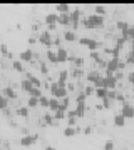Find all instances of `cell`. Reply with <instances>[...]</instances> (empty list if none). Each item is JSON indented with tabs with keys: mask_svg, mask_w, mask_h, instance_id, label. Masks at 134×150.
<instances>
[{
	"mask_svg": "<svg viewBox=\"0 0 134 150\" xmlns=\"http://www.w3.org/2000/svg\"><path fill=\"white\" fill-rule=\"evenodd\" d=\"M67 80H69V70H60L59 77H57V82L62 83V85H67Z\"/></svg>",
	"mask_w": 134,
	"mask_h": 150,
	"instance_id": "15",
	"label": "cell"
},
{
	"mask_svg": "<svg viewBox=\"0 0 134 150\" xmlns=\"http://www.w3.org/2000/svg\"><path fill=\"white\" fill-rule=\"evenodd\" d=\"M92 87H94V88H104V77L99 75V77L96 79V82L92 83Z\"/></svg>",
	"mask_w": 134,
	"mask_h": 150,
	"instance_id": "29",
	"label": "cell"
},
{
	"mask_svg": "<svg viewBox=\"0 0 134 150\" xmlns=\"http://www.w3.org/2000/svg\"><path fill=\"white\" fill-rule=\"evenodd\" d=\"M44 150H57V149H55V147H45Z\"/></svg>",
	"mask_w": 134,
	"mask_h": 150,
	"instance_id": "52",
	"label": "cell"
},
{
	"mask_svg": "<svg viewBox=\"0 0 134 150\" xmlns=\"http://www.w3.org/2000/svg\"><path fill=\"white\" fill-rule=\"evenodd\" d=\"M104 13H106V8H104V5H97V7H96V15H102V17H104Z\"/></svg>",
	"mask_w": 134,
	"mask_h": 150,
	"instance_id": "41",
	"label": "cell"
},
{
	"mask_svg": "<svg viewBox=\"0 0 134 150\" xmlns=\"http://www.w3.org/2000/svg\"><path fill=\"white\" fill-rule=\"evenodd\" d=\"M39 139V135L37 134H34V135H24L20 139V145L22 147H30V145H34L35 142H37Z\"/></svg>",
	"mask_w": 134,
	"mask_h": 150,
	"instance_id": "6",
	"label": "cell"
},
{
	"mask_svg": "<svg viewBox=\"0 0 134 150\" xmlns=\"http://www.w3.org/2000/svg\"><path fill=\"white\" fill-rule=\"evenodd\" d=\"M82 92H84V95H92V93H94V87H92V85H87V87H84V90H82Z\"/></svg>",
	"mask_w": 134,
	"mask_h": 150,
	"instance_id": "40",
	"label": "cell"
},
{
	"mask_svg": "<svg viewBox=\"0 0 134 150\" xmlns=\"http://www.w3.org/2000/svg\"><path fill=\"white\" fill-rule=\"evenodd\" d=\"M57 23L64 25V27H69L70 25V13H62V15H59V22Z\"/></svg>",
	"mask_w": 134,
	"mask_h": 150,
	"instance_id": "18",
	"label": "cell"
},
{
	"mask_svg": "<svg viewBox=\"0 0 134 150\" xmlns=\"http://www.w3.org/2000/svg\"><path fill=\"white\" fill-rule=\"evenodd\" d=\"M59 108H60V100L55 98V97H50V98H49V110L54 113V112H57Z\"/></svg>",
	"mask_w": 134,
	"mask_h": 150,
	"instance_id": "13",
	"label": "cell"
},
{
	"mask_svg": "<svg viewBox=\"0 0 134 150\" xmlns=\"http://www.w3.org/2000/svg\"><path fill=\"white\" fill-rule=\"evenodd\" d=\"M20 87H22V88H24V90L27 92V93H29V92H30V90L34 88V85H32V83H30L29 80H27V79H24V80L20 82Z\"/></svg>",
	"mask_w": 134,
	"mask_h": 150,
	"instance_id": "27",
	"label": "cell"
},
{
	"mask_svg": "<svg viewBox=\"0 0 134 150\" xmlns=\"http://www.w3.org/2000/svg\"><path fill=\"white\" fill-rule=\"evenodd\" d=\"M40 72H42L44 75L49 74V69H47V65H45V64H40Z\"/></svg>",
	"mask_w": 134,
	"mask_h": 150,
	"instance_id": "47",
	"label": "cell"
},
{
	"mask_svg": "<svg viewBox=\"0 0 134 150\" xmlns=\"http://www.w3.org/2000/svg\"><path fill=\"white\" fill-rule=\"evenodd\" d=\"M114 125H116V127H124V125H126V118H124L121 113H116V115H114Z\"/></svg>",
	"mask_w": 134,
	"mask_h": 150,
	"instance_id": "19",
	"label": "cell"
},
{
	"mask_svg": "<svg viewBox=\"0 0 134 150\" xmlns=\"http://www.w3.org/2000/svg\"><path fill=\"white\" fill-rule=\"evenodd\" d=\"M2 95L5 97L7 100H15V98H17V93H15V90H14L12 87H4Z\"/></svg>",
	"mask_w": 134,
	"mask_h": 150,
	"instance_id": "12",
	"label": "cell"
},
{
	"mask_svg": "<svg viewBox=\"0 0 134 150\" xmlns=\"http://www.w3.org/2000/svg\"><path fill=\"white\" fill-rule=\"evenodd\" d=\"M128 64H134V52L128 57Z\"/></svg>",
	"mask_w": 134,
	"mask_h": 150,
	"instance_id": "50",
	"label": "cell"
},
{
	"mask_svg": "<svg viewBox=\"0 0 134 150\" xmlns=\"http://www.w3.org/2000/svg\"><path fill=\"white\" fill-rule=\"evenodd\" d=\"M104 88L106 90H116L118 88V80L114 79V75L104 77Z\"/></svg>",
	"mask_w": 134,
	"mask_h": 150,
	"instance_id": "7",
	"label": "cell"
},
{
	"mask_svg": "<svg viewBox=\"0 0 134 150\" xmlns=\"http://www.w3.org/2000/svg\"><path fill=\"white\" fill-rule=\"evenodd\" d=\"M80 23H82L86 28H99V27H102V25H104V17L92 13V15L86 17V18H82V20H80Z\"/></svg>",
	"mask_w": 134,
	"mask_h": 150,
	"instance_id": "1",
	"label": "cell"
},
{
	"mask_svg": "<svg viewBox=\"0 0 134 150\" xmlns=\"http://www.w3.org/2000/svg\"><path fill=\"white\" fill-rule=\"evenodd\" d=\"M119 64H121L119 57H113V59H109V62L106 64V77L116 74V72L119 70Z\"/></svg>",
	"mask_w": 134,
	"mask_h": 150,
	"instance_id": "3",
	"label": "cell"
},
{
	"mask_svg": "<svg viewBox=\"0 0 134 150\" xmlns=\"http://www.w3.org/2000/svg\"><path fill=\"white\" fill-rule=\"evenodd\" d=\"M119 113H121V115H123L126 120H128V118H134V107H133V105H128V103H124Z\"/></svg>",
	"mask_w": 134,
	"mask_h": 150,
	"instance_id": "9",
	"label": "cell"
},
{
	"mask_svg": "<svg viewBox=\"0 0 134 150\" xmlns=\"http://www.w3.org/2000/svg\"><path fill=\"white\" fill-rule=\"evenodd\" d=\"M64 135H65V137H72V135H75V129L67 125V127L64 129Z\"/></svg>",
	"mask_w": 134,
	"mask_h": 150,
	"instance_id": "37",
	"label": "cell"
},
{
	"mask_svg": "<svg viewBox=\"0 0 134 150\" xmlns=\"http://www.w3.org/2000/svg\"><path fill=\"white\" fill-rule=\"evenodd\" d=\"M79 43L82 45V47H87L91 52H96L97 48L101 47V43L97 42V40H94V38H89V37H80V38H79Z\"/></svg>",
	"mask_w": 134,
	"mask_h": 150,
	"instance_id": "4",
	"label": "cell"
},
{
	"mask_svg": "<svg viewBox=\"0 0 134 150\" xmlns=\"http://www.w3.org/2000/svg\"><path fill=\"white\" fill-rule=\"evenodd\" d=\"M97 77H99V72H97V70H92V72H89V74L86 75L87 82H91V83H94V82H96Z\"/></svg>",
	"mask_w": 134,
	"mask_h": 150,
	"instance_id": "26",
	"label": "cell"
},
{
	"mask_svg": "<svg viewBox=\"0 0 134 150\" xmlns=\"http://www.w3.org/2000/svg\"><path fill=\"white\" fill-rule=\"evenodd\" d=\"M62 38H64L65 42H74V40H77V33H75L74 30H65Z\"/></svg>",
	"mask_w": 134,
	"mask_h": 150,
	"instance_id": "16",
	"label": "cell"
},
{
	"mask_svg": "<svg viewBox=\"0 0 134 150\" xmlns=\"http://www.w3.org/2000/svg\"><path fill=\"white\" fill-rule=\"evenodd\" d=\"M29 97H35V98H40V97H42V88H35V87H34L32 90L29 92Z\"/></svg>",
	"mask_w": 134,
	"mask_h": 150,
	"instance_id": "30",
	"label": "cell"
},
{
	"mask_svg": "<svg viewBox=\"0 0 134 150\" xmlns=\"http://www.w3.org/2000/svg\"><path fill=\"white\" fill-rule=\"evenodd\" d=\"M44 22L47 23V27L49 25H57V22H59V13H47Z\"/></svg>",
	"mask_w": 134,
	"mask_h": 150,
	"instance_id": "14",
	"label": "cell"
},
{
	"mask_svg": "<svg viewBox=\"0 0 134 150\" xmlns=\"http://www.w3.org/2000/svg\"><path fill=\"white\" fill-rule=\"evenodd\" d=\"M102 107L109 108V107H111V100H109V98H104V100H102Z\"/></svg>",
	"mask_w": 134,
	"mask_h": 150,
	"instance_id": "48",
	"label": "cell"
},
{
	"mask_svg": "<svg viewBox=\"0 0 134 150\" xmlns=\"http://www.w3.org/2000/svg\"><path fill=\"white\" fill-rule=\"evenodd\" d=\"M27 80L30 82V83H32L35 88H42V82L39 80L37 77H34V75H27Z\"/></svg>",
	"mask_w": 134,
	"mask_h": 150,
	"instance_id": "20",
	"label": "cell"
},
{
	"mask_svg": "<svg viewBox=\"0 0 134 150\" xmlns=\"http://www.w3.org/2000/svg\"><path fill=\"white\" fill-rule=\"evenodd\" d=\"M60 108L67 112V108H69V97H65V98H62V100H60Z\"/></svg>",
	"mask_w": 134,
	"mask_h": 150,
	"instance_id": "39",
	"label": "cell"
},
{
	"mask_svg": "<svg viewBox=\"0 0 134 150\" xmlns=\"http://www.w3.org/2000/svg\"><path fill=\"white\" fill-rule=\"evenodd\" d=\"M116 27L119 28V30H123V32H126L129 28V25H128V22H124V20H118V23H116Z\"/></svg>",
	"mask_w": 134,
	"mask_h": 150,
	"instance_id": "35",
	"label": "cell"
},
{
	"mask_svg": "<svg viewBox=\"0 0 134 150\" xmlns=\"http://www.w3.org/2000/svg\"><path fill=\"white\" fill-rule=\"evenodd\" d=\"M94 95H96L97 98L104 100V98H107V90L106 88H94Z\"/></svg>",
	"mask_w": 134,
	"mask_h": 150,
	"instance_id": "23",
	"label": "cell"
},
{
	"mask_svg": "<svg viewBox=\"0 0 134 150\" xmlns=\"http://www.w3.org/2000/svg\"><path fill=\"white\" fill-rule=\"evenodd\" d=\"M27 107H29V108L39 107V98H35V97H29V102H27Z\"/></svg>",
	"mask_w": 134,
	"mask_h": 150,
	"instance_id": "32",
	"label": "cell"
},
{
	"mask_svg": "<svg viewBox=\"0 0 134 150\" xmlns=\"http://www.w3.org/2000/svg\"><path fill=\"white\" fill-rule=\"evenodd\" d=\"M44 122L47 123V125H50V127H52L54 122H55V118H54L52 113H44Z\"/></svg>",
	"mask_w": 134,
	"mask_h": 150,
	"instance_id": "28",
	"label": "cell"
},
{
	"mask_svg": "<svg viewBox=\"0 0 134 150\" xmlns=\"http://www.w3.org/2000/svg\"><path fill=\"white\" fill-rule=\"evenodd\" d=\"M82 74H84V72H82V69H74V72H72L70 75H72L74 79H79V77H80Z\"/></svg>",
	"mask_w": 134,
	"mask_h": 150,
	"instance_id": "43",
	"label": "cell"
},
{
	"mask_svg": "<svg viewBox=\"0 0 134 150\" xmlns=\"http://www.w3.org/2000/svg\"><path fill=\"white\" fill-rule=\"evenodd\" d=\"M55 10H57L59 15H62V13H70V7H69V4H59V5H55Z\"/></svg>",
	"mask_w": 134,
	"mask_h": 150,
	"instance_id": "17",
	"label": "cell"
},
{
	"mask_svg": "<svg viewBox=\"0 0 134 150\" xmlns=\"http://www.w3.org/2000/svg\"><path fill=\"white\" fill-rule=\"evenodd\" d=\"M45 57H47V60H49V62H52V64L57 62V54H55V50H54V48H49L47 54H45Z\"/></svg>",
	"mask_w": 134,
	"mask_h": 150,
	"instance_id": "22",
	"label": "cell"
},
{
	"mask_svg": "<svg viewBox=\"0 0 134 150\" xmlns=\"http://www.w3.org/2000/svg\"><path fill=\"white\" fill-rule=\"evenodd\" d=\"M50 93H52V97H55V98H59V100H62V98H65L67 97V87L62 85V83H59V82H54V83H50Z\"/></svg>",
	"mask_w": 134,
	"mask_h": 150,
	"instance_id": "2",
	"label": "cell"
},
{
	"mask_svg": "<svg viewBox=\"0 0 134 150\" xmlns=\"http://www.w3.org/2000/svg\"><path fill=\"white\" fill-rule=\"evenodd\" d=\"M12 67H14V70H17V72H24V65H22V62L20 60H14L12 62Z\"/></svg>",
	"mask_w": 134,
	"mask_h": 150,
	"instance_id": "33",
	"label": "cell"
},
{
	"mask_svg": "<svg viewBox=\"0 0 134 150\" xmlns=\"http://www.w3.org/2000/svg\"><path fill=\"white\" fill-rule=\"evenodd\" d=\"M7 107H9V100L0 93V110H7Z\"/></svg>",
	"mask_w": 134,
	"mask_h": 150,
	"instance_id": "34",
	"label": "cell"
},
{
	"mask_svg": "<svg viewBox=\"0 0 134 150\" xmlns=\"http://www.w3.org/2000/svg\"><path fill=\"white\" fill-rule=\"evenodd\" d=\"M118 97V93H116V90H107V98L109 100H114Z\"/></svg>",
	"mask_w": 134,
	"mask_h": 150,
	"instance_id": "45",
	"label": "cell"
},
{
	"mask_svg": "<svg viewBox=\"0 0 134 150\" xmlns=\"http://www.w3.org/2000/svg\"><path fill=\"white\" fill-rule=\"evenodd\" d=\"M55 54H57V62H60V64L69 60V52H67V48L57 47V48H55Z\"/></svg>",
	"mask_w": 134,
	"mask_h": 150,
	"instance_id": "8",
	"label": "cell"
},
{
	"mask_svg": "<svg viewBox=\"0 0 134 150\" xmlns=\"http://www.w3.org/2000/svg\"><path fill=\"white\" fill-rule=\"evenodd\" d=\"M80 22V10L79 8H75V10H70V25L72 27H77Z\"/></svg>",
	"mask_w": 134,
	"mask_h": 150,
	"instance_id": "10",
	"label": "cell"
},
{
	"mask_svg": "<svg viewBox=\"0 0 134 150\" xmlns=\"http://www.w3.org/2000/svg\"><path fill=\"white\" fill-rule=\"evenodd\" d=\"M91 59L96 60V62H102V60H101V54H99V52H91Z\"/></svg>",
	"mask_w": 134,
	"mask_h": 150,
	"instance_id": "42",
	"label": "cell"
},
{
	"mask_svg": "<svg viewBox=\"0 0 134 150\" xmlns=\"http://www.w3.org/2000/svg\"><path fill=\"white\" fill-rule=\"evenodd\" d=\"M128 79H129V82H131V83L134 85V72H131V74L128 75Z\"/></svg>",
	"mask_w": 134,
	"mask_h": 150,
	"instance_id": "49",
	"label": "cell"
},
{
	"mask_svg": "<svg viewBox=\"0 0 134 150\" xmlns=\"http://www.w3.org/2000/svg\"><path fill=\"white\" fill-rule=\"evenodd\" d=\"M15 113L19 115V117H24V118H25L27 115H29V107H20V108H17Z\"/></svg>",
	"mask_w": 134,
	"mask_h": 150,
	"instance_id": "31",
	"label": "cell"
},
{
	"mask_svg": "<svg viewBox=\"0 0 134 150\" xmlns=\"http://www.w3.org/2000/svg\"><path fill=\"white\" fill-rule=\"evenodd\" d=\"M86 98H87V97L84 95V92H79L77 97H75V102H77V103H86Z\"/></svg>",
	"mask_w": 134,
	"mask_h": 150,
	"instance_id": "38",
	"label": "cell"
},
{
	"mask_svg": "<svg viewBox=\"0 0 134 150\" xmlns=\"http://www.w3.org/2000/svg\"><path fill=\"white\" fill-rule=\"evenodd\" d=\"M124 40H134V27H129L126 32H123Z\"/></svg>",
	"mask_w": 134,
	"mask_h": 150,
	"instance_id": "24",
	"label": "cell"
},
{
	"mask_svg": "<svg viewBox=\"0 0 134 150\" xmlns=\"http://www.w3.org/2000/svg\"><path fill=\"white\" fill-rule=\"evenodd\" d=\"M92 132V127H86V129H84V134H91Z\"/></svg>",
	"mask_w": 134,
	"mask_h": 150,
	"instance_id": "51",
	"label": "cell"
},
{
	"mask_svg": "<svg viewBox=\"0 0 134 150\" xmlns=\"http://www.w3.org/2000/svg\"><path fill=\"white\" fill-rule=\"evenodd\" d=\"M74 112H75V117H84V113H86V103H77Z\"/></svg>",
	"mask_w": 134,
	"mask_h": 150,
	"instance_id": "21",
	"label": "cell"
},
{
	"mask_svg": "<svg viewBox=\"0 0 134 150\" xmlns=\"http://www.w3.org/2000/svg\"><path fill=\"white\" fill-rule=\"evenodd\" d=\"M39 105L44 107V108H49V97H45V95L40 97V98H39Z\"/></svg>",
	"mask_w": 134,
	"mask_h": 150,
	"instance_id": "36",
	"label": "cell"
},
{
	"mask_svg": "<svg viewBox=\"0 0 134 150\" xmlns=\"http://www.w3.org/2000/svg\"><path fill=\"white\" fill-rule=\"evenodd\" d=\"M52 115H54V118H55V120H64V118L67 117V112H65V110H62V108H59V110H57V112H54Z\"/></svg>",
	"mask_w": 134,
	"mask_h": 150,
	"instance_id": "25",
	"label": "cell"
},
{
	"mask_svg": "<svg viewBox=\"0 0 134 150\" xmlns=\"http://www.w3.org/2000/svg\"><path fill=\"white\" fill-rule=\"evenodd\" d=\"M39 42L42 43V45H45L47 48H50L54 45V40H52V35H50V32L49 30H44L40 35H39Z\"/></svg>",
	"mask_w": 134,
	"mask_h": 150,
	"instance_id": "5",
	"label": "cell"
},
{
	"mask_svg": "<svg viewBox=\"0 0 134 150\" xmlns=\"http://www.w3.org/2000/svg\"><path fill=\"white\" fill-rule=\"evenodd\" d=\"M32 59H34V54H32L30 48H25V50L20 52V55H19V60H20V62H32Z\"/></svg>",
	"mask_w": 134,
	"mask_h": 150,
	"instance_id": "11",
	"label": "cell"
},
{
	"mask_svg": "<svg viewBox=\"0 0 134 150\" xmlns=\"http://www.w3.org/2000/svg\"><path fill=\"white\" fill-rule=\"evenodd\" d=\"M0 52H2L4 55H9V48H7L5 43H2V45H0Z\"/></svg>",
	"mask_w": 134,
	"mask_h": 150,
	"instance_id": "46",
	"label": "cell"
},
{
	"mask_svg": "<svg viewBox=\"0 0 134 150\" xmlns=\"http://www.w3.org/2000/svg\"><path fill=\"white\" fill-rule=\"evenodd\" d=\"M104 150H114V144H113V140H107L106 144H104Z\"/></svg>",
	"mask_w": 134,
	"mask_h": 150,
	"instance_id": "44",
	"label": "cell"
}]
</instances>
